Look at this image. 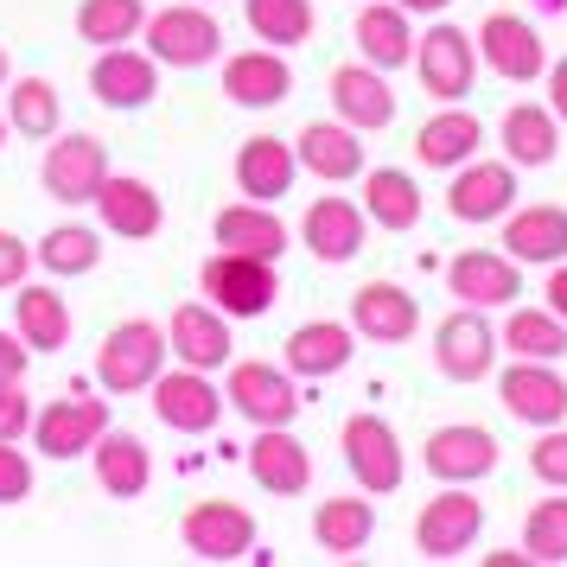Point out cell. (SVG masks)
<instances>
[{"label":"cell","mask_w":567,"mask_h":567,"mask_svg":"<svg viewBox=\"0 0 567 567\" xmlns=\"http://www.w3.org/2000/svg\"><path fill=\"white\" fill-rule=\"evenodd\" d=\"M154 414L173 427V434H210L224 421V389L210 383V370H159L154 377Z\"/></svg>","instance_id":"cell-13"},{"label":"cell","mask_w":567,"mask_h":567,"mask_svg":"<svg viewBox=\"0 0 567 567\" xmlns=\"http://www.w3.org/2000/svg\"><path fill=\"white\" fill-rule=\"evenodd\" d=\"M446 287L460 307H511V300H523V261H511L504 249H465L446 261Z\"/></svg>","instance_id":"cell-16"},{"label":"cell","mask_w":567,"mask_h":567,"mask_svg":"<svg viewBox=\"0 0 567 567\" xmlns=\"http://www.w3.org/2000/svg\"><path fill=\"white\" fill-rule=\"evenodd\" d=\"M32 402H27V383H7L0 377V440H27L32 434Z\"/></svg>","instance_id":"cell-46"},{"label":"cell","mask_w":567,"mask_h":567,"mask_svg":"<svg viewBox=\"0 0 567 567\" xmlns=\"http://www.w3.org/2000/svg\"><path fill=\"white\" fill-rule=\"evenodd\" d=\"M230 377H224V409H236L249 427H293L300 421V377L287 370V363H224Z\"/></svg>","instance_id":"cell-4"},{"label":"cell","mask_w":567,"mask_h":567,"mask_svg":"<svg viewBox=\"0 0 567 567\" xmlns=\"http://www.w3.org/2000/svg\"><path fill=\"white\" fill-rule=\"evenodd\" d=\"M179 542L198 561H243L256 548V516L230 504V497H205V504H192L179 516Z\"/></svg>","instance_id":"cell-9"},{"label":"cell","mask_w":567,"mask_h":567,"mask_svg":"<svg viewBox=\"0 0 567 567\" xmlns=\"http://www.w3.org/2000/svg\"><path fill=\"white\" fill-rule=\"evenodd\" d=\"M351 39H358V58L363 64H377V71H402L414 58V27L409 13L395 7V0H370V7H358V27H351Z\"/></svg>","instance_id":"cell-33"},{"label":"cell","mask_w":567,"mask_h":567,"mask_svg":"<svg viewBox=\"0 0 567 567\" xmlns=\"http://www.w3.org/2000/svg\"><path fill=\"white\" fill-rule=\"evenodd\" d=\"M338 446H344V465H351L358 491H370V497L402 491L409 460H402V440H395V427H389L383 414H351L344 434H338Z\"/></svg>","instance_id":"cell-6"},{"label":"cell","mask_w":567,"mask_h":567,"mask_svg":"<svg viewBox=\"0 0 567 567\" xmlns=\"http://www.w3.org/2000/svg\"><path fill=\"white\" fill-rule=\"evenodd\" d=\"M485 567H529V555L523 548H497V555H485Z\"/></svg>","instance_id":"cell-52"},{"label":"cell","mask_w":567,"mask_h":567,"mask_svg":"<svg viewBox=\"0 0 567 567\" xmlns=\"http://www.w3.org/2000/svg\"><path fill=\"white\" fill-rule=\"evenodd\" d=\"M166 351H173V363H192V370H224L236 358L230 319L210 307V300H185L166 319Z\"/></svg>","instance_id":"cell-17"},{"label":"cell","mask_w":567,"mask_h":567,"mask_svg":"<svg viewBox=\"0 0 567 567\" xmlns=\"http://www.w3.org/2000/svg\"><path fill=\"white\" fill-rule=\"evenodd\" d=\"M300 236H307V249L319 261H351L363 249V236H370V217H363V205H351V198H312L307 205V224H300Z\"/></svg>","instance_id":"cell-31"},{"label":"cell","mask_w":567,"mask_h":567,"mask_svg":"<svg viewBox=\"0 0 567 567\" xmlns=\"http://www.w3.org/2000/svg\"><path fill=\"white\" fill-rule=\"evenodd\" d=\"M293 159L326 185L363 179V134L351 128V122H307L300 141H293Z\"/></svg>","instance_id":"cell-27"},{"label":"cell","mask_w":567,"mask_h":567,"mask_svg":"<svg viewBox=\"0 0 567 567\" xmlns=\"http://www.w3.org/2000/svg\"><path fill=\"white\" fill-rule=\"evenodd\" d=\"M326 90H332V115H338V122H351L358 134H377V128L395 122V90H389L383 71H377V64H363V58H358V64H338Z\"/></svg>","instance_id":"cell-25"},{"label":"cell","mask_w":567,"mask_h":567,"mask_svg":"<svg viewBox=\"0 0 567 567\" xmlns=\"http://www.w3.org/2000/svg\"><path fill=\"white\" fill-rule=\"evenodd\" d=\"M414 78L434 103H465L472 78H478V45L460 27H427V39H414Z\"/></svg>","instance_id":"cell-7"},{"label":"cell","mask_w":567,"mask_h":567,"mask_svg":"<svg viewBox=\"0 0 567 567\" xmlns=\"http://www.w3.org/2000/svg\"><path fill=\"white\" fill-rule=\"evenodd\" d=\"M243 20H249V32H256L261 45H275V52L307 45L312 27H319L312 0H243Z\"/></svg>","instance_id":"cell-40"},{"label":"cell","mask_w":567,"mask_h":567,"mask_svg":"<svg viewBox=\"0 0 567 567\" xmlns=\"http://www.w3.org/2000/svg\"><path fill=\"white\" fill-rule=\"evenodd\" d=\"M90 96L103 109H147L159 96V64L147 52H134V45H103L96 64H90Z\"/></svg>","instance_id":"cell-19"},{"label":"cell","mask_w":567,"mask_h":567,"mask_svg":"<svg viewBox=\"0 0 567 567\" xmlns=\"http://www.w3.org/2000/svg\"><path fill=\"white\" fill-rule=\"evenodd\" d=\"M7 134H13V128H7V115H0V147H7Z\"/></svg>","instance_id":"cell-54"},{"label":"cell","mask_w":567,"mask_h":567,"mask_svg":"<svg viewBox=\"0 0 567 567\" xmlns=\"http://www.w3.org/2000/svg\"><path fill=\"white\" fill-rule=\"evenodd\" d=\"M166 358H173L166 351V326H154V319H122L96 344V383H103V395H141V389H154Z\"/></svg>","instance_id":"cell-2"},{"label":"cell","mask_w":567,"mask_h":567,"mask_svg":"<svg viewBox=\"0 0 567 567\" xmlns=\"http://www.w3.org/2000/svg\"><path fill=\"white\" fill-rule=\"evenodd\" d=\"M287 370L293 377H307V383H319V377H338L344 363L358 358V332L351 326H338V319H307V326H293L287 332Z\"/></svg>","instance_id":"cell-28"},{"label":"cell","mask_w":567,"mask_h":567,"mask_svg":"<svg viewBox=\"0 0 567 567\" xmlns=\"http://www.w3.org/2000/svg\"><path fill=\"white\" fill-rule=\"evenodd\" d=\"M561 147V122H555V109H536V103H516L504 115V154L511 166H548Z\"/></svg>","instance_id":"cell-41"},{"label":"cell","mask_w":567,"mask_h":567,"mask_svg":"<svg viewBox=\"0 0 567 567\" xmlns=\"http://www.w3.org/2000/svg\"><path fill=\"white\" fill-rule=\"evenodd\" d=\"M224 96L236 109H281L293 96V64L275 45H249V52L224 58Z\"/></svg>","instance_id":"cell-22"},{"label":"cell","mask_w":567,"mask_h":567,"mask_svg":"<svg viewBox=\"0 0 567 567\" xmlns=\"http://www.w3.org/2000/svg\"><path fill=\"white\" fill-rule=\"evenodd\" d=\"M478 147H485V122H478L472 109H460V103H446L434 122H421V134H414V159H421V166H434V173L465 166Z\"/></svg>","instance_id":"cell-34"},{"label":"cell","mask_w":567,"mask_h":567,"mask_svg":"<svg viewBox=\"0 0 567 567\" xmlns=\"http://www.w3.org/2000/svg\"><path fill=\"white\" fill-rule=\"evenodd\" d=\"M504 256L529 261V268H555L567 261V210L561 205H529L504 217Z\"/></svg>","instance_id":"cell-32"},{"label":"cell","mask_w":567,"mask_h":567,"mask_svg":"<svg viewBox=\"0 0 567 567\" xmlns=\"http://www.w3.org/2000/svg\"><path fill=\"white\" fill-rule=\"evenodd\" d=\"M446 210L460 224H504L516 210V166L511 159H465L453 166V185H446Z\"/></svg>","instance_id":"cell-10"},{"label":"cell","mask_w":567,"mask_h":567,"mask_svg":"<svg viewBox=\"0 0 567 567\" xmlns=\"http://www.w3.org/2000/svg\"><path fill=\"white\" fill-rule=\"evenodd\" d=\"M147 27V0H78V39L83 45H134Z\"/></svg>","instance_id":"cell-42"},{"label":"cell","mask_w":567,"mask_h":567,"mask_svg":"<svg viewBox=\"0 0 567 567\" xmlns=\"http://www.w3.org/2000/svg\"><path fill=\"white\" fill-rule=\"evenodd\" d=\"M497 344H504V351H516V358L555 363V358H567V319H555L548 307H511V319H504Z\"/></svg>","instance_id":"cell-39"},{"label":"cell","mask_w":567,"mask_h":567,"mask_svg":"<svg viewBox=\"0 0 567 567\" xmlns=\"http://www.w3.org/2000/svg\"><path fill=\"white\" fill-rule=\"evenodd\" d=\"M249 478H256L268 497H300L312 485V453L293 427H256V446H249Z\"/></svg>","instance_id":"cell-26"},{"label":"cell","mask_w":567,"mask_h":567,"mask_svg":"<svg viewBox=\"0 0 567 567\" xmlns=\"http://www.w3.org/2000/svg\"><path fill=\"white\" fill-rule=\"evenodd\" d=\"M497 402L511 421L523 427H561L567 421V377L555 363H536V358H516L504 377H497Z\"/></svg>","instance_id":"cell-12"},{"label":"cell","mask_w":567,"mask_h":567,"mask_svg":"<svg viewBox=\"0 0 567 567\" xmlns=\"http://www.w3.org/2000/svg\"><path fill=\"white\" fill-rule=\"evenodd\" d=\"M351 332L370 338V344H409L421 332V307H414L409 287L395 281H363L351 293Z\"/></svg>","instance_id":"cell-23"},{"label":"cell","mask_w":567,"mask_h":567,"mask_svg":"<svg viewBox=\"0 0 567 567\" xmlns=\"http://www.w3.org/2000/svg\"><path fill=\"white\" fill-rule=\"evenodd\" d=\"M542 78H548V109H555V122H567V58L561 64H548Z\"/></svg>","instance_id":"cell-49"},{"label":"cell","mask_w":567,"mask_h":567,"mask_svg":"<svg viewBox=\"0 0 567 567\" xmlns=\"http://www.w3.org/2000/svg\"><path fill=\"white\" fill-rule=\"evenodd\" d=\"M370 536H377V504H363V497H326L312 511V542L326 555H363Z\"/></svg>","instance_id":"cell-37"},{"label":"cell","mask_w":567,"mask_h":567,"mask_svg":"<svg viewBox=\"0 0 567 567\" xmlns=\"http://www.w3.org/2000/svg\"><path fill=\"white\" fill-rule=\"evenodd\" d=\"M90 460H96V485H103L109 497H122V504H134L141 491L154 485V453H147V440L141 434L103 427L96 446H90Z\"/></svg>","instance_id":"cell-30"},{"label":"cell","mask_w":567,"mask_h":567,"mask_svg":"<svg viewBox=\"0 0 567 567\" xmlns=\"http://www.w3.org/2000/svg\"><path fill=\"white\" fill-rule=\"evenodd\" d=\"M7 128L27 141H52L64 128V103H58L52 78H7Z\"/></svg>","instance_id":"cell-38"},{"label":"cell","mask_w":567,"mask_h":567,"mask_svg":"<svg viewBox=\"0 0 567 567\" xmlns=\"http://www.w3.org/2000/svg\"><path fill=\"white\" fill-rule=\"evenodd\" d=\"M472 45H478V58H485L504 83H536L542 71H548V45H542V32L529 27L523 13H491Z\"/></svg>","instance_id":"cell-18"},{"label":"cell","mask_w":567,"mask_h":567,"mask_svg":"<svg viewBox=\"0 0 567 567\" xmlns=\"http://www.w3.org/2000/svg\"><path fill=\"white\" fill-rule=\"evenodd\" d=\"M27 275H32V243L13 230H0V293H13Z\"/></svg>","instance_id":"cell-47"},{"label":"cell","mask_w":567,"mask_h":567,"mask_svg":"<svg viewBox=\"0 0 567 567\" xmlns=\"http://www.w3.org/2000/svg\"><path fill=\"white\" fill-rule=\"evenodd\" d=\"M434 363L446 383H485L497 370V332L485 326V312L478 307L446 312L434 326Z\"/></svg>","instance_id":"cell-11"},{"label":"cell","mask_w":567,"mask_h":567,"mask_svg":"<svg viewBox=\"0 0 567 567\" xmlns=\"http://www.w3.org/2000/svg\"><path fill=\"white\" fill-rule=\"evenodd\" d=\"M109 427V402H90V395H64V402H45V409L32 414V446L45 453V460H83L96 434Z\"/></svg>","instance_id":"cell-14"},{"label":"cell","mask_w":567,"mask_h":567,"mask_svg":"<svg viewBox=\"0 0 567 567\" xmlns=\"http://www.w3.org/2000/svg\"><path fill=\"white\" fill-rule=\"evenodd\" d=\"M205 7H210V0H205Z\"/></svg>","instance_id":"cell-55"},{"label":"cell","mask_w":567,"mask_h":567,"mask_svg":"<svg viewBox=\"0 0 567 567\" xmlns=\"http://www.w3.org/2000/svg\"><path fill=\"white\" fill-rule=\"evenodd\" d=\"M32 485H39V472L20 453V440H0V504H27Z\"/></svg>","instance_id":"cell-45"},{"label":"cell","mask_w":567,"mask_h":567,"mask_svg":"<svg viewBox=\"0 0 567 567\" xmlns=\"http://www.w3.org/2000/svg\"><path fill=\"white\" fill-rule=\"evenodd\" d=\"M542 300H548L555 319H567V261H555V275H548V287H542Z\"/></svg>","instance_id":"cell-50"},{"label":"cell","mask_w":567,"mask_h":567,"mask_svg":"<svg viewBox=\"0 0 567 567\" xmlns=\"http://www.w3.org/2000/svg\"><path fill=\"white\" fill-rule=\"evenodd\" d=\"M109 173H115L109 166V147L96 134H78V128L71 134L58 128L45 159H39V185H45V198H58V205H90Z\"/></svg>","instance_id":"cell-5"},{"label":"cell","mask_w":567,"mask_h":567,"mask_svg":"<svg viewBox=\"0 0 567 567\" xmlns=\"http://www.w3.org/2000/svg\"><path fill=\"white\" fill-rule=\"evenodd\" d=\"M13 332L27 338L32 358H52V351H64L71 344V332H78V319H71V300L58 293V281H20L13 287Z\"/></svg>","instance_id":"cell-21"},{"label":"cell","mask_w":567,"mask_h":567,"mask_svg":"<svg viewBox=\"0 0 567 567\" xmlns=\"http://www.w3.org/2000/svg\"><path fill=\"white\" fill-rule=\"evenodd\" d=\"M523 555H529V561H567V491H548L542 504H529Z\"/></svg>","instance_id":"cell-43"},{"label":"cell","mask_w":567,"mask_h":567,"mask_svg":"<svg viewBox=\"0 0 567 567\" xmlns=\"http://www.w3.org/2000/svg\"><path fill=\"white\" fill-rule=\"evenodd\" d=\"M478 529H485V504L465 485H446L440 497L421 504V516H414V548H421L427 561H460L465 548L478 542Z\"/></svg>","instance_id":"cell-8"},{"label":"cell","mask_w":567,"mask_h":567,"mask_svg":"<svg viewBox=\"0 0 567 567\" xmlns=\"http://www.w3.org/2000/svg\"><path fill=\"white\" fill-rule=\"evenodd\" d=\"M217 249H236V256H261V261H281L287 256V224L275 217V205H256V198H236V205L217 210Z\"/></svg>","instance_id":"cell-29"},{"label":"cell","mask_w":567,"mask_h":567,"mask_svg":"<svg viewBox=\"0 0 567 567\" xmlns=\"http://www.w3.org/2000/svg\"><path fill=\"white\" fill-rule=\"evenodd\" d=\"M7 78H13V58H7V45H0V90H7Z\"/></svg>","instance_id":"cell-53"},{"label":"cell","mask_w":567,"mask_h":567,"mask_svg":"<svg viewBox=\"0 0 567 567\" xmlns=\"http://www.w3.org/2000/svg\"><path fill=\"white\" fill-rule=\"evenodd\" d=\"M529 472L548 491H567V427H542V440L529 446Z\"/></svg>","instance_id":"cell-44"},{"label":"cell","mask_w":567,"mask_h":567,"mask_svg":"<svg viewBox=\"0 0 567 567\" xmlns=\"http://www.w3.org/2000/svg\"><path fill=\"white\" fill-rule=\"evenodd\" d=\"M198 293H205L224 319H261V312L281 300V275H275V261H261V256L217 249V256H205V268H198Z\"/></svg>","instance_id":"cell-3"},{"label":"cell","mask_w":567,"mask_h":567,"mask_svg":"<svg viewBox=\"0 0 567 567\" xmlns=\"http://www.w3.org/2000/svg\"><path fill=\"white\" fill-rule=\"evenodd\" d=\"M421 465L434 472L440 485H478V478L497 472V434L491 427H472V421L434 427L427 446H421Z\"/></svg>","instance_id":"cell-15"},{"label":"cell","mask_w":567,"mask_h":567,"mask_svg":"<svg viewBox=\"0 0 567 567\" xmlns=\"http://www.w3.org/2000/svg\"><path fill=\"white\" fill-rule=\"evenodd\" d=\"M236 192L243 198H256V205H275V198H287L293 192V179H300V159H293V141H281V134H249L243 147H236Z\"/></svg>","instance_id":"cell-24"},{"label":"cell","mask_w":567,"mask_h":567,"mask_svg":"<svg viewBox=\"0 0 567 567\" xmlns=\"http://www.w3.org/2000/svg\"><path fill=\"white\" fill-rule=\"evenodd\" d=\"M421 210H427V198H421L414 173H402V166H363V217L377 230L402 236L421 224Z\"/></svg>","instance_id":"cell-35"},{"label":"cell","mask_w":567,"mask_h":567,"mask_svg":"<svg viewBox=\"0 0 567 567\" xmlns=\"http://www.w3.org/2000/svg\"><path fill=\"white\" fill-rule=\"evenodd\" d=\"M96 261H103V230H90V224H58L32 243V268H45L52 281L96 275Z\"/></svg>","instance_id":"cell-36"},{"label":"cell","mask_w":567,"mask_h":567,"mask_svg":"<svg viewBox=\"0 0 567 567\" xmlns=\"http://www.w3.org/2000/svg\"><path fill=\"white\" fill-rule=\"evenodd\" d=\"M27 370H32L27 338H20V332H0V377H7V383H27Z\"/></svg>","instance_id":"cell-48"},{"label":"cell","mask_w":567,"mask_h":567,"mask_svg":"<svg viewBox=\"0 0 567 567\" xmlns=\"http://www.w3.org/2000/svg\"><path fill=\"white\" fill-rule=\"evenodd\" d=\"M141 39H147V58H154L159 71H205L210 58L224 52V27H217V13H210L205 0L147 13Z\"/></svg>","instance_id":"cell-1"},{"label":"cell","mask_w":567,"mask_h":567,"mask_svg":"<svg viewBox=\"0 0 567 567\" xmlns=\"http://www.w3.org/2000/svg\"><path fill=\"white\" fill-rule=\"evenodd\" d=\"M90 205H96V217H103V230L122 236V243H147V236H159V224H166L159 192L147 179H134V173H109Z\"/></svg>","instance_id":"cell-20"},{"label":"cell","mask_w":567,"mask_h":567,"mask_svg":"<svg viewBox=\"0 0 567 567\" xmlns=\"http://www.w3.org/2000/svg\"><path fill=\"white\" fill-rule=\"evenodd\" d=\"M395 7H402V13H409V20H414V13H446L453 0H395Z\"/></svg>","instance_id":"cell-51"}]
</instances>
